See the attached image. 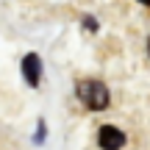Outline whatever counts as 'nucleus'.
<instances>
[{
  "label": "nucleus",
  "instance_id": "f03ea898",
  "mask_svg": "<svg viewBox=\"0 0 150 150\" xmlns=\"http://www.w3.org/2000/svg\"><path fill=\"white\" fill-rule=\"evenodd\" d=\"M97 142H100L103 150H122L125 147V134L114 125H103L100 134H97Z\"/></svg>",
  "mask_w": 150,
  "mask_h": 150
},
{
  "label": "nucleus",
  "instance_id": "f257e3e1",
  "mask_svg": "<svg viewBox=\"0 0 150 150\" xmlns=\"http://www.w3.org/2000/svg\"><path fill=\"white\" fill-rule=\"evenodd\" d=\"M75 95H78L92 111H100V108L108 106V89H106L103 81H95V78L78 81V83H75Z\"/></svg>",
  "mask_w": 150,
  "mask_h": 150
},
{
  "label": "nucleus",
  "instance_id": "20e7f679",
  "mask_svg": "<svg viewBox=\"0 0 150 150\" xmlns=\"http://www.w3.org/2000/svg\"><path fill=\"white\" fill-rule=\"evenodd\" d=\"M139 3H145V6H150V0H139Z\"/></svg>",
  "mask_w": 150,
  "mask_h": 150
},
{
  "label": "nucleus",
  "instance_id": "7ed1b4c3",
  "mask_svg": "<svg viewBox=\"0 0 150 150\" xmlns=\"http://www.w3.org/2000/svg\"><path fill=\"white\" fill-rule=\"evenodd\" d=\"M22 78H25L28 86H36L39 78H42V59L36 53H28L22 59Z\"/></svg>",
  "mask_w": 150,
  "mask_h": 150
}]
</instances>
